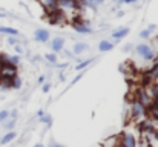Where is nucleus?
I'll return each mask as SVG.
<instances>
[{
    "mask_svg": "<svg viewBox=\"0 0 158 147\" xmlns=\"http://www.w3.org/2000/svg\"><path fill=\"white\" fill-rule=\"evenodd\" d=\"M57 8H60L61 11H75V9H81L80 0H57Z\"/></svg>",
    "mask_w": 158,
    "mask_h": 147,
    "instance_id": "1",
    "label": "nucleus"
},
{
    "mask_svg": "<svg viewBox=\"0 0 158 147\" xmlns=\"http://www.w3.org/2000/svg\"><path fill=\"white\" fill-rule=\"evenodd\" d=\"M137 52H138V55H141V57H143L144 60H148V61H151V60L155 58V51H152V48H151L149 45H144V43L138 45V46H137Z\"/></svg>",
    "mask_w": 158,
    "mask_h": 147,
    "instance_id": "2",
    "label": "nucleus"
},
{
    "mask_svg": "<svg viewBox=\"0 0 158 147\" xmlns=\"http://www.w3.org/2000/svg\"><path fill=\"white\" fill-rule=\"evenodd\" d=\"M72 28H74L77 32H80V34H91V32H92V29L89 28V25H88L86 22H83L81 17H77V18L72 22Z\"/></svg>",
    "mask_w": 158,
    "mask_h": 147,
    "instance_id": "3",
    "label": "nucleus"
},
{
    "mask_svg": "<svg viewBox=\"0 0 158 147\" xmlns=\"http://www.w3.org/2000/svg\"><path fill=\"white\" fill-rule=\"evenodd\" d=\"M135 100H137L138 103H141L144 107H151V106L154 104V98L151 97V95L148 94V91H144V89H140V91H138Z\"/></svg>",
    "mask_w": 158,
    "mask_h": 147,
    "instance_id": "4",
    "label": "nucleus"
},
{
    "mask_svg": "<svg viewBox=\"0 0 158 147\" xmlns=\"http://www.w3.org/2000/svg\"><path fill=\"white\" fill-rule=\"evenodd\" d=\"M146 110H148V107H144L141 103H138L135 100L134 104H132V109H131V116L132 118H141V116L146 115Z\"/></svg>",
    "mask_w": 158,
    "mask_h": 147,
    "instance_id": "5",
    "label": "nucleus"
},
{
    "mask_svg": "<svg viewBox=\"0 0 158 147\" xmlns=\"http://www.w3.org/2000/svg\"><path fill=\"white\" fill-rule=\"evenodd\" d=\"M34 39L37 40V42H40V43H46L48 40H49V31H46V29H37L35 31V34H34Z\"/></svg>",
    "mask_w": 158,
    "mask_h": 147,
    "instance_id": "6",
    "label": "nucleus"
},
{
    "mask_svg": "<svg viewBox=\"0 0 158 147\" xmlns=\"http://www.w3.org/2000/svg\"><path fill=\"white\" fill-rule=\"evenodd\" d=\"M120 144H121V147H137V144H135V138H134L131 133H124Z\"/></svg>",
    "mask_w": 158,
    "mask_h": 147,
    "instance_id": "7",
    "label": "nucleus"
},
{
    "mask_svg": "<svg viewBox=\"0 0 158 147\" xmlns=\"http://www.w3.org/2000/svg\"><path fill=\"white\" fill-rule=\"evenodd\" d=\"M64 46V39H61V37H55L52 40V51L54 52H60L61 49Z\"/></svg>",
    "mask_w": 158,
    "mask_h": 147,
    "instance_id": "8",
    "label": "nucleus"
},
{
    "mask_svg": "<svg viewBox=\"0 0 158 147\" xmlns=\"http://www.w3.org/2000/svg\"><path fill=\"white\" fill-rule=\"evenodd\" d=\"M127 34H129V29H127V28H121V29H117V31H114V32H112V37H114L115 40H120V39L126 37Z\"/></svg>",
    "mask_w": 158,
    "mask_h": 147,
    "instance_id": "9",
    "label": "nucleus"
},
{
    "mask_svg": "<svg viewBox=\"0 0 158 147\" xmlns=\"http://www.w3.org/2000/svg\"><path fill=\"white\" fill-rule=\"evenodd\" d=\"M155 28H157L155 25H149L146 29H143V31L140 32V37H141V39H149V37H151V34L155 31Z\"/></svg>",
    "mask_w": 158,
    "mask_h": 147,
    "instance_id": "10",
    "label": "nucleus"
},
{
    "mask_svg": "<svg viewBox=\"0 0 158 147\" xmlns=\"http://www.w3.org/2000/svg\"><path fill=\"white\" fill-rule=\"evenodd\" d=\"M15 137H17V133L11 130V132H8V133H6V135H5V137H3V138L0 140V144H2V146H5V144L11 143V141H12V140H14Z\"/></svg>",
    "mask_w": 158,
    "mask_h": 147,
    "instance_id": "11",
    "label": "nucleus"
},
{
    "mask_svg": "<svg viewBox=\"0 0 158 147\" xmlns=\"http://www.w3.org/2000/svg\"><path fill=\"white\" fill-rule=\"evenodd\" d=\"M0 34H6V35H19V31L9 26H0Z\"/></svg>",
    "mask_w": 158,
    "mask_h": 147,
    "instance_id": "12",
    "label": "nucleus"
},
{
    "mask_svg": "<svg viewBox=\"0 0 158 147\" xmlns=\"http://www.w3.org/2000/svg\"><path fill=\"white\" fill-rule=\"evenodd\" d=\"M86 49H88V45H86V43H75L72 51H74L75 55H80V54H83Z\"/></svg>",
    "mask_w": 158,
    "mask_h": 147,
    "instance_id": "13",
    "label": "nucleus"
},
{
    "mask_svg": "<svg viewBox=\"0 0 158 147\" xmlns=\"http://www.w3.org/2000/svg\"><path fill=\"white\" fill-rule=\"evenodd\" d=\"M112 48H114V45H112L110 42H107V40L100 42V45H98V49H100L102 52H107V51H110Z\"/></svg>",
    "mask_w": 158,
    "mask_h": 147,
    "instance_id": "14",
    "label": "nucleus"
},
{
    "mask_svg": "<svg viewBox=\"0 0 158 147\" xmlns=\"http://www.w3.org/2000/svg\"><path fill=\"white\" fill-rule=\"evenodd\" d=\"M11 88L12 89H20L22 88V80H20V77H12L11 78Z\"/></svg>",
    "mask_w": 158,
    "mask_h": 147,
    "instance_id": "15",
    "label": "nucleus"
},
{
    "mask_svg": "<svg viewBox=\"0 0 158 147\" xmlns=\"http://www.w3.org/2000/svg\"><path fill=\"white\" fill-rule=\"evenodd\" d=\"M118 146H120V143H118V138L117 137H112V138L106 140V143H105V147H118Z\"/></svg>",
    "mask_w": 158,
    "mask_h": 147,
    "instance_id": "16",
    "label": "nucleus"
},
{
    "mask_svg": "<svg viewBox=\"0 0 158 147\" xmlns=\"http://www.w3.org/2000/svg\"><path fill=\"white\" fill-rule=\"evenodd\" d=\"M146 75H148L149 78H157V77H158V63H155V64H154V67H152V69H151Z\"/></svg>",
    "mask_w": 158,
    "mask_h": 147,
    "instance_id": "17",
    "label": "nucleus"
},
{
    "mask_svg": "<svg viewBox=\"0 0 158 147\" xmlns=\"http://www.w3.org/2000/svg\"><path fill=\"white\" fill-rule=\"evenodd\" d=\"M48 9H54V8H57V0H43L42 2Z\"/></svg>",
    "mask_w": 158,
    "mask_h": 147,
    "instance_id": "18",
    "label": "nucleus"
},
{
    "mask_svg": "<svg viewBox=\"0 0 158 147\" xmlns=\"http://www.w3.org/2000/svg\"><path fill=\"white\" fill-rule=\"evenodd\" d=\"M91 63H92V60H85V61H81V63H78V64L75 66V69H77V71H81V69H85L86 66H89Z\"/></svg>",
    "mask_w": 158,
    "mask_h": 147,
    "instance_id": "19",
    "label": "nucleus"
},
{
    "mask_svg": "<svg viewBox=\"0 0 158 147\" xmlns=\"http://www.w3.org/2000/svg\"><path fill=\"white\" fill-rule=\"evenodd\" d=\"M8 61L11 63V64H19V61H20V58H19V55H14V57H8Z\"/></svg>",
    "mask_w": 158,
    "mask_h": 147,
    "instance_id": "20",
    "label": "nucleus"
},
{
    "mask_svg": "<svg viewBox=\"0 0 158 147\" xmlns=\"http://www.w3.org/2000/svg\"><path fill=\"white\" fill-rule=\"evenodd\" d=\"M9 118V112L8 110H0V123Z\"/></svg>",
    "mask_w": 158,
    "mask_h": 147,
    "instance_id": "21",
    "label": "nucleus"
},
{
    "mask_svg": "<svg viewBox=\"0 0 158 147\" xmlns=\"http://www.w3.org/2000/svg\"><path fill=\"white\" fill-rule=\"evenodd\" d=\"M45 58H46L48 61H51V63H57V55H55V54H46Z\"/></svg>",
    "mask_w": 158,
    "mask_h": 147,
    "instance_id": "22",
    "label": "nucleus"
},
{
    "mask_svg": "<svg viewBox=\"0 0 158 147\" xmlns=\"http://www.w3.org/2000/svg\"><path fill=\"white\" fill-rule=\"evenodd\" d=\"M40 120H42L45 124H48V126H51V123H52L51 116H48V115H43V116H40Z\"/></svg>",
    "mask_w": 158,
    "mask_h": 147,
    "instance_id": "23",
    "label": "nucleus"
},
{
    "mask_svg": "<svg viewBox=\"0 0 158 147\" xmlns=\"http://www.w3.org/2000/svg\"><path fill=\"white\" fill-rule=\"evenodd\" d=\"M151 97L154 98V100H155V98L158 97V84L152 86V94H151Z\"/></svg>",
    "mask_w": 158,
    "mask_h": 147,
    "instance_id": "24",
    "label": "nucleus"
},
{
    "mask_svg": "<svg viewBox=\"0 0 158 147\" xmlns=\"http://www.w3.org/2000/svg\"><path fill=\"white\" fill-rule=\"evenodd\" d=\"M8 45H11V46H15V45H17V39H14V37H9V39H8Z\"/></svg>",
    "mask_w": 158,
    "mask_h": 147,
    "instance_id": "25",
    "label": "nucleus"
},
{
    "mask_svg": "<svg viewBox=\"0 0 158 147\" xmlns=\"http://www.w3.org/2000/svg\"><path fill=\"white\" fill-rule=\"evenodd\" d=\"M14 126H15V121H14V120H12V121H9V123H6V124H5V127H6V129H12V127H14Z\"/></svg>",
    "mask_w": 158,
    "mask_h": 147,
    "instance_id": "26",
    "label": "nucleus"
},
{
    "mask_svg": "<svg viewBox=\"0 0 158 147\" xmlns=\"http://www.w3.org/2000/svg\"><path fill=\"white\" fill-rule=\"evenodd\" d=\"M49 89H51V86H49L48 83H46V84H43V88H42V91H43V92H49Z\"/></svg>",
    "mask_w": 158,
    "mask_h": 147,
    "instance_id": "27",
    "label": "nucleus"
},
{
    "mask_svg": "<svg viewBox=\"0 0 158 147\" xmlns=\"http://www.w3.org/2000/svg\"><path fill=\"white\" fill-rule=\"evenodd\" d=\"M15 52H17V54H23V48L19 46V45H15Z\"/></svg>",
    "mask_w": 158,
    "mask_h": 147,
    "instance_id": "28",
    "label": "nucleus"
},
{
    "mask_svg": "<svg viewBox=\"0 0 158 147\" xmlns=\"http://www.w3.org/2000/svg\"><path fill=\"white\" fill-rule=\"evenodd\" d=\"M81 77H83V72H81V74H80V75H77V77H75V78H74V81H72V83H77V81H78V80H80V78H81Z\"/></svg>",
    "mask_w": 158,
    "mask_h": 147,
    "instance_id": "29",
    "label": "nucleus"
},
{
    "mask_svg": "<svg viewBox=\"0 0 158 147\" xmlns=\"http://www.w3.org/2000/svg\"><path fill=\"white\" fill-rule=\"evenodd\" d=\"M6 15H8V14H6L3 9H0V17H6Z\"/></svg>",
    "mask_w": 158,
    "mask_h": 147,
    "instance_id": "30",
    "label": "nucleus"
},
{
    "mask_svg": "<svg viewBox=\"0 0 158 147\" xmlns=\"http://www.w3.org/2000/svg\"><path fill=\"white\" fill-rule=\"evenodd\" d=\"M135 2H138V0H124V3H129V5L131 3H135Z\"/></svg>",
    "mask_w": 158,
    "mask_h": 147,
    "instance_id": "31",
    "label": "nucleus"
},
{
    "mask_svg": "<svg viewBox=\"0 0 158 147\" xmlns=\"http://www.w3.org/2000/svg\"><path fill=\"white\" fill-rule=\"evenodd\" d=\"M43 81H45V77H43V75H42V77H39V83H43Z\"/></svg>",
    "mask_w": 158,
    "mask_h": 147,
    "instance_id": "32",
    "label": "nucleus"
},
{
    "mask_svg": "<svg viewBox=\"0 0 158 147\" xmlns=\"http://www.w3.org/2000/svg\"><path fill=\"white\" fill-rule=\"evenodd\" d=\"M37 115H39V116H43V115H45V112H43V110H39V112H37Z\"/></svg>",
    "mask_w": 158,
    "mask_h": 147,
    "instance_id": "33",
    "label": "nucleus"
},
{
    "mask_svg": "<svg viewBox=\"0 0 158 147\" xmlns=\"http://www.w3.org/2000/svg\"><path fill=\"white\" fill-rule=\"evenodd\" d=\"M103 2H105V0H95V3H97V5H102Z\"/></svg>",
    "mask_w": 158,
    "mask_h": 147,
    "instance_id": "34",
    "label": "nucleus"
},
{
    "mask_svg": "<svg viewBox=\"0 0 158 147\" xmlns=\"http://www.w3.org/2000/svg\"><path fill=\"white\" fill-rule=\"evenodd\" d=\"M117 3H124V0H115Z\"/></svg>",
    "mask_w": 158,
    "mask_h": 147,
    "instance_id": "35",
    "label": "nucleus"
},
{
    "mask_svg": "<svg viewBox=\"0 0 158 147\" xmlns=\"http://www.w3.org/2000/svg\"><path fill=\"white\" fill-rule=\"evenodd\" d=\"M86 2H91V3H95V0H86Z\"/></svg>",
    "mask_w": 158,
    "mask_h": 147,
    "instance_id": "36",
    "label": "nucleus"
},
{
    "mask_svg": "<svg viewBox=\"0 0 158 147\" xmlns=\"http://www.w3.org/2000/svg\"><path fill=\"white\" fill-rule=\"evenodd\" d=\"M34 147H43V146H42V144H35Z\"/></svg>",
    "mask_w": 158,
    "mask_h": 147,
    "instance_id": "37",
    "label": "nucleus"
},
{
    "mask_svg": "<svg viewBox=\"0 0 158 147\" xmlns=\"http://www.w3.org/2000/svg\"><path fill=\"white\" fill-rule=\"evenodd\" d=\"M118 147H121V144H120V146H118Z\"/></svg>",
    "mask_w": 158,
    "mask_h": 147,
    "instance_id": "38",
    "label": "nucleus"
},
{
    "mask_svg": "<svg viewBox=\"0 0 158 147\" xmlns=\"http://www.w3.org/2000/svg\"><path fill=\"white\" fill-rule=\"evenodd\" d=\"M55 147H60V146H55Z\"/></svg>",
    "mask_w": 158,
    "mask_h": 147,
    "instance_id": "39",
    "label": "nucleus"
}]
</instances>
